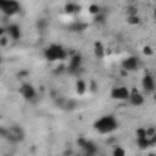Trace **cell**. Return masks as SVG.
I'll return each instance as SVG.
<instances>
[{
  "mask_svg": "<svg viewBox=\"0 0 156 156\" xmlns=\"http://www.w3.org/2000/svg\"><path fill=\"white\" fill-rule=\"evenodd\" d=\"M95 128L100 133H104V134L111 133L112 130L117 128V122L112 116H104L95 123Z\"/></svg>",
  "mask_w": 156,
  "mask_h": 156,
  "instance_id": "obj_1",
  "label": "cell"
},
{
  "mask_svg": "<svg viewBox=\"0 0 156 156\" xmlns=\"http://www.w3.org/2000/svg\"><path fill=\"white\" fill-rule=\"evenodd\" d=\"M0 9L5 15L12 16L20 11V4L16 0H4L0 5Z\"/></svg>",
  "mask_w": 156,
  "mask_h": 156,
  "instance_id": "obj_2",
  "label": "cell"
},
{
  "mask_svg": "<svg viewBox=\"0 0 156 156\" xmlns=\"http://www.w3.org/2000/svg\"><path fill=\"white\" fill-rule=\"evenodd\" d=\"M45 56H46L48 60L54 61V60H61V58H63L66 56V54H65V51H63L62 48H60L57 45H52L49 49H46Z\"/></svg>",
  "mask_w": 156,
  "mask_h": 156,
  "instance_id": "obj_3",
  "label": "cell"
},
{
  "mask_svg": "<svg viewBox=\"0 0 156 156\" xmlns=\"http://www.w3.org/2000/svg\"><path fill=\"white\" fill-rule=\"evenodd\" d=\"M129 93L127 87H115L111 90V98L115 100H128Z\"/></svg>",
  "mask_w": 156,
  "mask_h": 156,
  "instance_id": "obj_4",
  "label": "cell"
},
{
  "mask_svg": "<svg viewBox=\"0 0 156 156\" xmlns=\"http://www.w3.org/2000/svg\"><path fill=\"white\" fill-rule=\"evenodd\" d=\"M128 100H129V102L133 105V106H140V105H143L144 104V95L140 93V91H138V90H133L132 93H129V98H128Z\"/></svg>",
  "mask_w": 156,
  "mask_h": 156,
  "instance_id": "obj_5",
  "label": "cell"
},
{
  "mask_svg": "<svg viewBox=\"0 0 156 156\" xmlns=\"http://www.w3.org/2000/svg\"><path fill=\"white\" fill-rule=\"evenodd\" d=\"M141 85H143V88H144V90H145L146 93L154 91V89H155V80H154L152 76L146 74V76L143 78V80H141Z\"/></svg>",
  "mask_w": 156,
  "mask_h": 156,
  "instance_id": "obj_6",
  "label": "cell"
},
{
  "mask_svg": "<svg viewBox=\"0 0 156 156\" xmlns=\"http://www.w3.org/2000/svg\"><path fill=\"white\" fill-rule=\"evenodd\" d=\"M122 67L126 71H134L138 68V58L136 57H127L122 61Z\"/></svg>",
  "mask_w": 156,
  "mask_h": 156,
  "instance_id": "obj_7",
  "label": "cell"
},
{
  "mask_svg": "<svg viewBox=\"0 0 156 156\" xmlns=\"http://www.w3.org/2000/svg\"><path fill=\"white\" fill-rule=\"evenodd\" d=\"M20 91H21V95H22L24 99H33V98L35 96V90H34V88H33L32 85H29V84L22 85L21 89H20Z\"/></svg>",
  "mask_w": 156,
  "mask_h": 156,
  "instance_id": "obj_8",
  "label": "cell"
},
{
  "mask_svg": "<svg viewBox=\"0 0 156 156\" xmlns=\"http://www.w3.org/2000/svg\"><path fill=\"white\" fill-rule=\"evenodd\" d=\"M6 33L9 34V37L13 40H17L20 39L21 37V30H20V27L16 26V24H10L7 28H6Z\"/></svg>",
  "mask_w": 156,
  "mask_h": 156,
  "instance_id": "obj_9",
  "label": "cell"
},
{
  "mask_svg": "<svg viewBox=\"0 0 156 156\" xmlns=\"http://www.w3.org/2000/svg\"><path fill=\"white\" fill-rule=\"evenodd\" d=\"M79 66H80V57L79 56L76 55L72 58H69V71L74 72L79 68Z\"/></svg>",
  "mask_w": 156,
  "mask_h": 156,
  "instance_id": "obj_10",
  "label": "cell"
},
{
  "mask_svg": "<svg viewBox=\"0 0 156 156\" xmlns=\"http://www.w3.org/2000/svg\"><path fill=\"white\" fill-rule=\"evenodd\" d=\"M94 52H95V55H96L98 57H102V56L105 55V49H104V46H102L101 43H96V44H95V46H94Z\"/></svg>",
  "mask_w": 156,
  "mask_h": 156,
  "instance_id": "obj_11",
  "label": "cell"
},
{
  "mask_svg": "<svg viewBox=\"0 0 156 156\" xmlns=\"http://www.w3.org/2000/svg\"><path fill=\"white\" fill-rule=\"evenodd\" d=\"M85 90H87L85 82L84 80H78L77 82V91H78V94H83V93H85Z\"/></svg>",
  "mask_w": 156,
  "mask_h": 156,
  "instance_id": "obj_12",
  "label": "cell"
},
{
  "mask_svg": "<svg viewBox=\"0 0 156 156\" xmlns=\"http://www.w3.org/2000/svg\"><path fill=\"white\" fill-rule=\"evenodd\" d=\"M127 22L129 24H138L139 23V17L136 15H129L127 18Z\"/></svg>",
  "mask_w": 156,
  "mask_h": 156,
  "instance_id": "obj_13",
  "label": "cell"
},
{
  "mask_svg": "<svg viewBox=\"0 0 156 156\" xmlns=\"http://www.w3.org/2000/svg\"><path fill=\"white\" fill-rule=\"evenodd\" d=\"M89 12H90L91 15H99V13H100V6H99V5H95V4L90 5V6H89Z\"/></svg>",
  "mask_w": 156,
  "mask_h": 156,
  "instance_id": "obj_14",
  "label": "cell"
},
{
  "mask_svg": "<svg viewBox=\"0 0 156 156\" xmlns=\"http://www.w3.org/2000/svg\"><path fill=\"white\" fill-rule=\"evenodd\" d=\"M112 154H113L115 156H124V155H126V151H124L123 149H121L119 146H116Z\"/></svg>",
  "mask_w": 156,
  "mask_h": 156,
  "instance_id": "obj_15",
  "label": "cell"
},
{
  "mask_svg": "<svg viewBox=\"0 0 156 156\" xmlns=\"http://www.w3.org/2000/svg\"><path fill=\"white\" fill-rule=\"evenodd\" d=\"M77 5H73V4H69V5H67L66 6V12H68V13H72V12H76L77 11Z\"/></svg>",
  "mask_w": 156,
  "mask_h": 156,
  "instance_id": "obj_16",
  "label": "cell"
},
{
  "mask_svg": "<svg viewBox=\"0 0 156 156\" xmlns=\"http://www.w3.org/2000/svg\"><path fill=\"white\" fill-rule=\"evenodd\" d=\"M136 136L138 138H145V136H147L146 135V129L145 128H139L136 130Z\"/></svg>",
  "mask_w": 156,
  "mask_h": 156,
  "instance_id": "obj_17",
  "label": "cell"
},
{
  "mask_svg": "<svg viewBox=\"0 0 156 156\" xmlns=\"http://www.w3.org/2000/svg\"><path fill=\"white\" fill-rule=\"evenodd\" d=\"M143 52H144V55H146V56H152L154 50H152L150 46H145L144 50H143Z\"/></svg>",
  "mask_w": 156,
  "mask_h": 156,
  "instance_id": "obj_18",
  "label": "cell"
},
{
  "mask_svg": "<svg viewBox=\"0 0 156 156\" xmlns=\"http://www.w3.org/2000/svg\"><path fill=\"white\" fill-rule=\"evenodd\" d=\"M6 43H7V37H5V35L0 37V44L1 45H6Z\"/></svg>",
  "mask_w": 156,
  "mask_h": 156,
  "instance_id": "obj_19",
  "label": "cell"
},
{
  "mask_svg": "<svg viewBox=\"0 0 156 156\" xmlns=\"http://www.w3.org/2000/svg\"><path fill=\"white\" fill-rule=\"evenodd\" d=\"M5 33H6V29H5L4 27H1V26H0V37H2Z\"/></svg>",
  "mask_w": 156,
  "mask_h": 156,
  "instance_id": "obj_20",
  "label": "cell"
}]
</instances>
